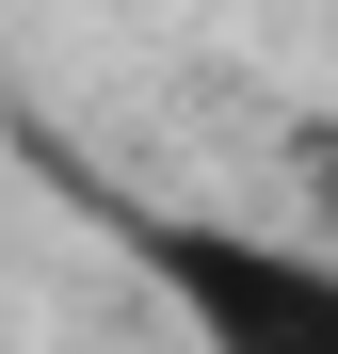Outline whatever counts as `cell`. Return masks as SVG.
<instances>
[{
    "instance_id": "6da1fadb",
    "label": "cell",
    "mask_w": 338,
    "mask_h": 354,
    "mask_svg": "<svg viewBox=\"0 0 338 354\" xmlns=\"http://www.w3.org/2000/svg\"><path fill=\"white\" fill-rule=\"evenodd\" d=\"M113 242L145 258V290L178 306L194 354H338V242L242 209H113Z\"/></svg>"
},
{
    "instance_id": "7a4b0ae2",
    "label": "cell",
    "mask_w": 338,
    "mask_h": 354,
    "mask_svg": "<svg viewBox=\"0 0 338 354\" xmlns=\"http://www.w3.org/2000/svg\"><path fill=\"white\" fill-rule=\"evenodd\" d=\"M290 177H306V242H338V129H290Z\"/></svg>"
}]
</instances>
